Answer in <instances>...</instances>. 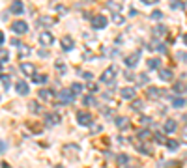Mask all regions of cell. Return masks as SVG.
<instances>
[{
    "label": "cell",
    "instance_id": "5bb4252c",
    "mask_svg": "<svg viewBox=\"0 0 187 168\" xmlns=\"http://www.w3.org/2000/svg\"><path fill=\"white\" fill-rule=\"evenodd\" d=\"M176 129H178V122L176 120H167L163 123V131L165 133H174Z\"/></svg>",
    "mask_w": 187,
    "mask_h": 168
},
{
    "label": "cell",
    "instance_id": "ee69618b",
    "mask_svg": "<svg viewBox=\"0 0 187 168\" xmlns=\"http://www.w3.org/2000/svg\"><path fill=\"white\" fill-rule=\"evenodd\" d=\"M140 123H144V125H148V123H152V120L148 116H140Z\"/></svg>",
    "mask_w": 187,
    "mask_h": 168
},
{
    "label": "cell",
    "instance_id": "7a4b0ae2",
    "mask_svg": "<svg viewBox=\"0 0 187 168\" xmlns=\"http://www.w3.org/2000/svg\"><path fill=\"white\" fill-rule=\"evenodd\" d=\"M77 122H79L81 125H84V127H88V125L94 123V122H92V114H90V112H86V110H79V112H77Z\"/></svg>",
    "mask_w": 187,
    "mask_h": 168
},
{
    "label": "cell",
    "instance_id": "603a6c76",
    "mask_svg": "<svg viewBox=\"0 0 187 168\" xmlns=\"http://www.w3.org/2000/svg\"><path fill=\"white\" fill-rule=\"evenodd\" d=\"M152 138V133L150 129H142V131H138V140H142V142H146V140Z\"/></svg>",
    "mask_w": 187,
    "mask_h": 168
},
{
    "label": "cell",
    "instance_id": "b9f144b4",
    "mask_svg": "<svg viewBox=\"0 0 187 168\" xmlns=\"http://www.w3.org/2000/svg\"><path fill=\"white\" fill-rule=\"evenodd\" d=\"M56 69H58L60 73H66V66L62 64V62H56Z\"/></svg>",
    "mask_w": 187,
    "mask_h": 168
},
{
    "label": "cell",
    "instance_id": "484cf974",
    "mask_svg": "<svg viewBox=\"0 0 187 168\" xmlns=\"http://www.w3.org/2000/svg\"><path fill=\"white\" fill-rule=\"evenodd\" d=\"M174 92H176V94L187 92V82H176V84H174Z\"/></svg>",
    "mask_w": 187,
    "mask_h": 168
},
{
    "label": "cell",
    "instance_id": "d590c367",
    "mask_svg": "<svg viewBox=\"0 0 187 168\" xmlns=\"http://www.w3.org/2000/svg\"><path fill=\"white\" fill-rule=\"evenodd\" d=\"M19 54H21V56H23V58H24V56H30V47H26V45H23V47H21V49H19Z\"/></svg>",
    "mask_w": 187,
    "mask_h": 168
},
{
    "label": "cell",
    "instance_id": "db71d44e",
    "mask_svg": "<svg viewBox=\"0 0 187 168\" xmlns=\"http://www.w3.org/2000/svg\"><path fill=\"white\" fill-rule=\"evenodd\" d=\"M183 43L187 45V34H183Z\"/></svg>",
    "mask_w": 187,
    "mask_h": 168
},
{
    "label": "cell",
    "instance_id": "3957f363",
    "mask_svg": "<svg viewBox=\"0 0 187 168\" xmlns=\"http://www.w3.org/2000/svg\"><path fill=\"white\" fill-rule=\"evenodd\" d=\"M107 17L105 15H94L92 17V21H90V24H92V28L94 30H99V28H105L107 26Z\"/></svg>",
    "mask_w": 187,
    "mask_h": 168
},
{
    "label": "cell",
    "instance_id": "ba28073f",
    "mask_svg": "<svg viewBox=\"0 0 187 168\" xmlns=\"http://www.w3.org/2000/svg\"><path fill=\"white\" fill-rule=\"evenodd\" d=\"M138 58H140V51H137V52H133V54L126 56V58H123V62H126L127 67H135V66L138 64Z\"/></svg>",
    "mask_w": 187,
    "mask_h": 168
},
{
    "label": "cell",
    "instance_id": "1f68e13d",
    "mask_svg": "<svg viewBox=\"0 0 187 168\" xmlns=\"http://www.w3.org/2000/svg\"><path fill=\"white\" fill-rule=\"evenodd\" d=\"M178 146H180V142H178V140H167V148H169L170 151L178 150Z\"/></svg>",
    "mask_w": 187,
    "mask_h": 168
},
{
    "label": "cell",
    "instance_id": "f5cc1de1",
    "mask_svg": "<svg viewBox=\"0 0 187 168\" xmlns=\"http://www.w3.org/2000/svg\"><path fill=\"white\" fill-rule=\"evenodd\" d=\"M4 41H6V38H4V34L0 32V47H2V43H4Z\"/></svg>",
    "mask_w": 187,
    "mask_h": 168
},
{
    "label": "cell",
    "instance_id": "30bf717a",
    "mask_svg": "<svg viewBox=\"0 0 187 168\" xmlns=\"http://www.w3.org/2000/svg\"><path fill=\"white\" fill-rule=\"evenodd\" d=\"M21 71H23L26 77H34L36 75V66L28 64V62H23V64H21Z\"/></svg>",
    "mask_w": 187,
    "mask_h": 168
},
{
    "label": "cell",
    "instance_id": "f6af8a7d",
    "mask_svg": "<svg viewBox=\"0 0 187 168\" xmlns=\"http://www.w3.org/2000/svg\"><path fill=\"white\" fill-rule=\"evenodd\" d=\"M82 77H84L88 82H92V77H94V75H92V73H88V71H84V73H82Z\"/></svg>",
    "mask_w": 187,
    "mask_h": 168
},
{
    "label": "cell",
    "instance_id": "83f0119b",
    "mask_svg": "<svg viewBox=\"0 0 187 168\" xmlns=\"http://www.w3.org/2000/svg\"><path fill=\"white\" fill-rule=\"evenodd\" d=\"M116 163H118L120 166H127V163H129V157L122 153V155H118V157H116Z\"/></svg>",
    "mask_w": 187,
    "mask_h": 168
},
{
    "label": "cell",
    "instance_id": "e0dca14e",
    "mask_svg": "<svg viewBox=\"0 0 187 168\" xmlns=\"http://www.w3.org/2000/svg\"><path fill=\"white\" fill-rule=\"evenodd\" d=\"M159 79H161L163 82L172 80V71L170 69H159Z\"/></svg>",
    "mask_w": 187,
    "mask_h": 168
},
{
    "label": "cell",
    "instance_id": "f907efd6",
    "mask_svg": "<svg viewBox=\"0 0 187 168\" xmlns=\"http://www.w3.org/2000/svg\"><path fill=\"white\" fill-rule=\"evenodd\" d=\"M182 136H183V140L187 142V125H185V127L182 129Z\"/></svg>",
    "mask_w": 187,
    "mask_h": 168
},
{
    "label": "cell",
    "instance_id": "816d5d0a",
    "mask_svg": "<svg viewBox=\"0 0 187 168\" xmlns=\"http://www.w3.org/2000/svg\"><path fill=\"white\" fill-rule=\"evenodd\" d=\"M170 6H172V8H174V10H176V8H183V4H178V2H174V4H170Z\"/></svg>",
    "mask_w": 187,
    "mask_h": 168
},
{
    "label": "cell",
    "instance_id": "f1b7e54d",
    "mask_svg": "<svg viewBox=\"0 0 187 168\" xmlns=\"http://www.w3.org/2000/svg\"><path fill=\"white\" fill-rule=\"evenodd\" d=\"M28 107H30V112H34V114H39V112H41V107H39L38 101H30Z\"/></svg>",
    "mask_w": 187,
    "mask_h": 168
},
{
    "label": "cell",
    "instance_id": "bcb514c9",
    "mask_svg": "<svg viewBox=\"0 0 187 168\" xmlns=\"http://www.w3.org/2000/svg\"><path fill=\"white\" fill-rule=\"evenodd\" d=\"M123 75H126V79H127V80H135V75L131 73V71H126Z\"/></svg>",
    "mask_w": 187,
    "mask_h": 168
},
{
    "label": "cell",
    "instance_id": "ab89813d",
    "mask_svg": "<svg viewBox=\"0 0 187 168\" xmlns=\"http://www.w3.org/2000/svg\"><path fill=\"white\" fill-rule=\"evenodd\" d=\"M112 21H114L116 24H123V21H126V19H123L122 15H114V19H112Z\"/></svg>",
    "mask_w": 187,
    "mask_h": 168
},
{
    "label": "cell",
    "instance_id": "836d02e7",
    "mask_svg": "<svg viewBox=\"0 0 187 168\" xmlns=\"http://www.w3.org/2000/svg\"><path fill=\"white\" fill-rule=\"evenodd\" d=\"M71 92H73L75 95H77V94H81V92H82V84H79V82H73V84H71Z\"/></svg>",
    "mask_w": 187,
    "mask_h": 168
},
{
    "label": "cell",
    "instance_id": "52a82bcc",
    "mask_svg": "<svg viewBox=\"0 0 187 168\" xmlns=\"http://www.w3.org/2000/svg\"><path fill=\"white\" fill-rule=\"evenodd\" d=\"M60 114L58 112H49V114H45V123L49 125V127H52V125H56V123H60Z\"/></svg>",
    "mask_w": 187,
    "mask_h": 168
},
{
    "label": "cell",
    "instance_id": "4dcf8cb0",
    "mask_svg": "<svg viewBox=\"0 0 187 168\" xmlns=\"http://www.w3.org/2000/svg\"><path fill=\"white\" fill-rule=\"evenodd\" d=\"M144 108V105H142V101H138V99H135L133 103H131V110H137V112H140Z\"/></svg>",
    "mask_w": 187,
    "mask_h": 168
},
{
    "label": "cell",
    "instance_id": "c3c4849f",
    "mask_svg": "<svg viewBox=\"0 0 187 168\" xmlns=\"http://www.w3.org/2000/svg\"><path fill=\"white\" fill-rule=\"evenodd\" d=\"M155 49H157V51H159V52H167V47H165V45H157Z\"/></svg>",
    "mask_w": 187,
    "mask_h": 168
},
{
    "label": "cell",
    "instance_id": "d6986e66",
    "mask_svg": "<svg viewBox=\"0 0 187 168\" xmlns=\"http://www.w3.org/2000/svg\"><path fill=\"white\" fill-rule=\"evenodd\" d=\"M107 8H109L110 11H114V15H120V11L123 10V6L118 4V2H107Z\"/></svg>",
    "mask_w": 187,
    "mask_h": 168
},
{
    "label": "cell",
    "instance_id": "74e56055",
    "mask_svg": "<svg viewBox=\"0 0 187 168\" xmlns=\"http://www.w3.org/2000/svg\"><path fill=\"white\" fill-rule=\"evenodd\" d=\"M154 140H155L157 144H167V140H165L161 135H154Z\"/></svg>",
    "mask_w": 187,
    "mask_h": 168
},
{
    "label": "cell",
    "instance_id": "ffe728a7",
    "mask_svg": "<svg viewBox=\"0 0 187 168\" xmlns=\"http://www.w3.org/2000/svg\"><path fill=\"white\" fill-rule=\"evenodd\" d=\"M152 34H154V38H163L165 34H167V28H165L163 24H159V26H155L154 30H152Z\"/></svg>",
    "mask_w": 187,
    "mask_h": 168
},
{
    "label": "cell",
    "instance_id": "e575fe53",
    "mask_svg": "<svg viewBox=\"0 0 187 168\" xmlns=\"http://www.w3.org/2000/svg\"><path fill=\"white\" fill-rule=\"evenodd\" d=\"M0 80L4 82V90H10V84L11 82H10V77L8 75H0Z\"/></svg>",
    "mask_w": 187,
    "mask_h": 168
},
{
    "label": "cell",
    "instance_id": "9a60e30c",
    "mask_svg": "<svg viewBox=\"0 0 187 168\" xmlns=\"http://www.w3.org/2000/svg\"><path fill=\"white\" fill-rule=\"evenodd\" d=\"M52 97H54V92H52V90H47V88L39 90V99H43V101H51Z\"/></svg>",
    "mask_w": 187,
    "mask_h": 168
},
{
    "label": "cell",
    "instance_id": "2e32d148",
    "mask_svg": "<svg viewBox=\"0 0 187 168\" xmlns=\"http://www.w3.org/2000/svg\"><path fill=\"white\" fill-rule=\"evenodd\" d=\"M146 66H148L150 71H154V69H161V60H159V58H150L146 62Z\"/></svg>",
    "mask_w": 187,
    "mask_h": 168
},
{
    "label": "cell",
    "instance_id": "8d00e7d4",
    "mask_svg": "<svg viewBox=\"0 0 187 168\" xmlns=\"http://www.w3.org/2000/svg\"><path fill=\"white\" fill-rule=\"evenodd\" d=\"M161 17H163V13L159 10H154V11H152V15H150V19H154V21H159Z\"/></svg>",
    "mask_w": 187,
    "mask_h": 168
},
{
    "label": "cell",
    "instance_id": "f546056e",
    "mask_svg": "<svg viewBox=\"0 0 187 168\" xmlns=\"http://www.w3.org/2000/svg\"><path fill=\"white\" fill-rule=\"evenodd\" d=\"M8 60H10V52H8V49L0 47V62H8Z\"/></svg>",
    "mask_w": 187,
    "mask_h": 168
},
{
    "label": "cell",
    "instance_id": "cb8c5ba5",
    "mask_svg": "<svg viewBox=\"0 0 187 168\" xmlns=\"http://www.w3.org/2000/svg\"><path fill=\"white\" fill-rule=\"evenodd\" d=\"M82 103H84V107H98V101H95V97H92V95H86L84 99H82Z\"/></svg>",
    "mask_w": 187,
    "mask_h": 168
},
{
    "label": "cell",
    "instance_id": "11a10c76",
    "mask_svg": "<svg viewBox=\"0 0 187 168\" xmlns=\"http://www.w3.org/2000/svg\"><path fill=\"white\" fill-rule=\"evenodd\" d=\"M2 168H11V166H10L8 163H4V164H2Z\"/></svg>",
    "mask_w": 187,
    "mask_h": 168
},
{
    "label": "cell",
    "instance_id": "681fc988",
    "mask_svg": "<svg viewBox=\"0 0 187 168\" xmlns=\"http://www.w3.org/2000/svg\"><path fill=\"white\" fill-rule=\"evenodd\" d=\"M6 151V142L4 140H0V153H4Z\"/></svg>",
    "mask_w": 187,
    "mask_h": 168
},
{
    "label": "cell",
    "instance_id": "9f6ffc18",
    "mask_svg": "<svg viewBox=\"0 0 187 168\" xmlns=\"http://www.w3.org/2000/svg\"><path fill=\"white\" fill-rule=\"evenodd\" d=\"M127 168H131V166H127Z\"/></svg>",
    "mask_w": 187,
    "mask_h": 168
},
{
    "label": "cell",
    "instance_id": "7dc6e473",
    "mask_svg": "<svg viewBox=\"0 0 187 168\" xmlns=\"http://www.w3.org/2000/svg\"><path fill=\"white\" fill-rule=\"evenodd\" d=\"M178 60H182V62H187V54H185V52H178Z\"/></svg>",
    "mask_w": 187,
    "mask_h": 168
},
{
    "label": "cell",
    "instance_id": "277c9868",
    "mask_svg": "<svg viewBox=\"0 0 187 168\" xmlns=\"http://www.w3.org/2000/svg\"><path fill=\"white\" fill-rule=\"evenodd\" d=\"M11 30L15 32V34H26L28 32V23H26V21H15V23L11 24Z\"/></svg>",
    "mask_w": 187,
    "mask_h": 168
},
{
    "label": "cell",
    "instance_id": "7c38bea8",
    "mask_svg": "<svg viewBox=\"0 0 187 168\" xmlns=\"http://www.w3.org/2000/svg\"><path fill=\"white\" fill-rule=\"evenodd\" d=\"M163 95H165L163 90H159V88H155V86H150L148 92H146V97H148V99H159V97H163Z\"/></svg>",
    "mask_w": 187,
    "mask_h": 168
},
{
    "label": "cell",
    "instance_id": "7402d4cb",
    "mask_svg": "<svg viewBox=\"0 0 187 168\" xmlns=\"http://www.w3.org/2000/svg\"><path fill=\"white\" fill-rule=\"evenodd\" d=\"M172 107L174 108H183L185 107V99L183 97H172Z\"/></svg>",
    "mask_w": 187,
    "mask_h": 168
},
{
    "label": "cell",
    "instance_id": "8fae6325",
    "mask_svg": "<svg viewBox=\"0 0 187 168\" xmlns=\"http://www.w3.org/2000/svg\"><path fill=\"white\" fill-rule=\"evenodd\" d=\"M60 45H62V49L64 51H71V49L75 47V39L71 38V36H64L60 39Z\"/></svg>",
    "mask_w": 187,
    "mask_h": 168
},
{
    "label": "cell",
    "instance_id": "ac0fdd59",
    "mask_svg": "<svg viewBox=\"0 0 187 168\" xmlns=\"http://www.w3.org/2000/svg\"><path fill=\"white\" fill-rule=\"evenodd\" d=\"M116 127L118 129H122V131H126V129H129V120L127 118H116Z\"/></svg>",
    "mask_w": 187,
    "mask_h": 168
},
{
    "label": "cell",
    "instance_id": "5b68a950",
    "mask_svg": "<svg viewBox=\"0 0 187 168\" xmlns=\"http://www.w3.org/2000/svg\"><path fill=\"white\" fill-rule=\"evenodd\" d=\"M39 43L45 45V47H51V45L54 43V36H52L51 32H47V30L41 32V34H39Z\"/></svg>",
    "mask_w": 187,
    "mask_h": 168
},
{
    "label": "cell",
    "instance_id": "8992f818",
    "mask_svg": "<svg viewBox=\"0 0 187 168\" xmlns=\"http://www.w3.org/2000/svg\"><path fill=\"white\" fill-rule=\"evenodd\" d=\"M58 99H60V103H73L75 101V94L71 92V90H62V92L58 94Z\"/></svg>",
    "mask_w": 187,
    "mask_h": 168
},
{
    "label": "cell",
    "instance_id": "7bdbcfd3",
    "mask_svg": "<svg viewBox=\"0 0 187 168\" xmlns=\"http://www.w3.org/2000/svg\"><path fill=\"white\" fill-rule=\"evenodd\" d=\"M88 90H92V92H90V94L98 92V84H94V82H88Z\"/></svg>",
    "mask_w": 187,
    "mask_h": 168
},
{
    "label": "cell",
    "instance_id": "6da1fadb",
    "mask_svg": "<svg viewBox=\"0 0 187 168\" xmlns=\"http://www.w3.org/2000/svg\"><path fill=\"white\" fill-rule=\"evenodd\" d=\"M116 73H118V66H116V64L109 66L105 71H103V75H101V82H105V84H114Z\"/></svg>",
    "mask_w": 187,
    "mask_h": 168
},
{
    "label": "cell",
    "instance_id": "f35d334b",
    "mask_svg": "<svg viewBox=\"0 0 187 168\" xmlns=\"http://www.w3.org/2000/svg\"><path fill=\"white\" fill-rule=\"evenodd\" d=\"M11 45H13V47H19V49H21V47H23L24 43H21V39H17V38H13V39H11Z\"/></svg>",
    "mask_w": 187,
    "mask_h": 168
},
{
    "label": "cell",
    "instance_id": "4316f807",
    "mask_svg": "<svg viewBox=\"0 0 187 168\" xmlns=\"http://www.w3.org/2000/svg\"><path fill=\"white\" fill-rule=\"evenodd\" d=\"M47 80H49V77H47V75H34L32 77V82H36V84H43Z\"/></svg>",
    "mask_w": 187,
    "mask_h": 168
},
{
    "label": "cell",
    "instance_id": "9c48e42d",
    "mask_svg": "<svg viewBox=\"0 0 187 168\" xmlns=\"http://www.w3.org/2000/svg\"><path fill=\"white\" fill-rule=\"evenodd\" d=\"M15 92L21 94V95H26V94L30 92L28 82H24V80H17V82H15Z\"/></svg>",
    "mask_w": 187,
    "mask_h": 168
},
{
    "label": "cell",
    "instance_id": "60d3db41",
    "mask_svg": "<svg viewBox=\"0 0 187 168\" xmlns=\"http://www.w3.org/2000/svg\"><path fill=\"white\" fill-rule=\"evenodd\" d=\"M56 11L62 13V15H66V13H67V8H66V6H56Z\"/></svg>",
    "mask_w": 187,
    "mask_h": 168
},
{
    "label": "cell",
    "instance_id": "d4e9b609",
    "mask_svg": "<svg viewBox=\"0 0 187 168\" xmlns=\"http://www.w3.org/2000/svg\"><path fill=\"white\" fill-rule=\"evenodd\" d=\"M137 150L140 153H144V155H152V148L148 144H137Z\"/></svg>",
    "mask_w": 187,
    "mask_h": 168
},
{
    "label": "cell",
    "instance_id": "4fadbf2b",
    "mask_svg": "<svg viewBox=\"0 0 187 168\" xmlns=\"http://www.w3.org/2000/svg\"><path fill=\"white\" fill-rule=\"evenodd\" d=\"M135 88H131V86H126V88H122L120 90V97H123V99H135Z\"/></svg>",
    "mask_w": 187,
    "mask_h": 168
},
{
    "label": "cell",
    "instance_id": "44dd1931",
    "mask_svg": "<svg viewBox=\"0 0 187 168\" xmlns=\"http://www.w3.org/2000/svg\"><path fill=\"white\" fill-rule=\"evenodd\" d=\"M11 11L15 13V15H21V13L24 11V6H23V2H13V4H11Z\"/></svg>",
    "mask_w": 187,
    "mask_h": 168
},
{
    "label": "cell",
    "instance_id": "d6a6232c",
    "mask_svg": "<svg viewBox=\"0 0 187 168\" xmlns=\"http://www.w3.org/2000/svg\"><path fill=\"white\" fill-rule=\"evenodd\" d=\"M146 82H148V75H146V73L138 75V79H137V84H138V86H144Z\"/></svg>",
    "mask_w": 187,
    "mask_h": 168
}]
</instances>
